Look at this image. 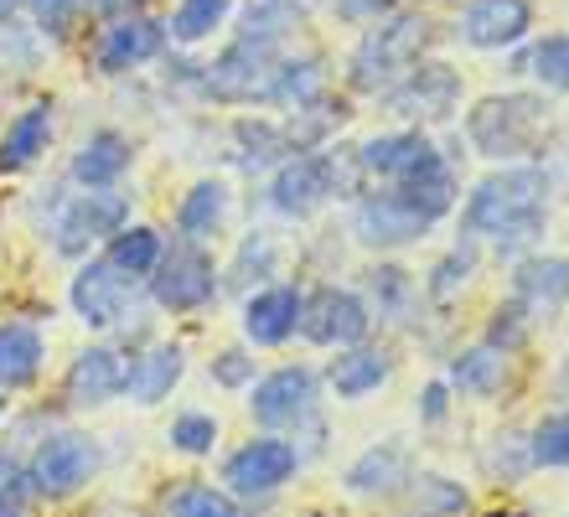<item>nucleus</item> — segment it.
I'll use <instances>...</instances> for the list:
<instances>
[{"mask_svg":"<svg viewBox=\"0 0 569 517\" xmlns=\"http://www.w3.org/2000/svg\"><path fill=\"white\" fill-rule=\"evenodd\" d=\"M16 11H21V0H0V27H11Z\"/></svg>","mask_w":569,"mask_h":517,"instance_id":"obj_51","label":"nucleus"},{"mask_svg":"<svg viewBox=\"0 0 569 517\" xmlns=\"http://www.w3.org/2000/svg\"><path fill=\"white\" fill-rule=\"evenodd\" d=\"M399 497H405L409 517H466L471 513V491L446 471H415Z\"/></svg>","mask_w":569,"mask_h":517,"instance_id":"obj_34","label":"nucleus"},{"mask_svg":"<svg viewBox=\"0 0 569 517\" xmlns=\"http://www.w3.org/2000/svg\"><path fill=\"white\" fill-rule=\"evenodd\" d=\"M477 460H481V476H487L492 487H518V481L533 471V450H528L523 429H497V435H487Z\"/></svg>","mask_w":569,"mask_h":517,"instance_id":"obj_36","label":"nucleus"},{"mask_svg":"<svg viewBox=\"0 0 569 517\" xmlns=\"http://www.w3.org/2000/svg\"><path fill=\"white\" fill-rule=\"evenodd\" d=\"M99 249H104V259L120 269V275L146 285V275L156 269V259H161V249H166V238H161V228H150V222H124L120 233H109Z\"/></svg>","mask_w":569,"mask_h":517,"instance_id":"obj_35","label":"nucleus"},{"mask_svg":"<svg viewBox=\"0 0 569 517\" xmlns=\"http://www.w3.org/2000/svg\"><path fill=\"white\" fill-rule=\"evenodd\" d=\"M274 68H280V47L270 42H249V37H233V42L218 52V58L197 73L202 93L212 103H228V109H243V103H270V83Z\"/></svg>","mask_w":569,"mask_h":517,"instance_id":"obj_10","label":"nucleus"},{"mask_svg":"<svg viewBox=\"0 0 569 517\" xmlns=\"http://www.w3.org/2000/svg\"><path fill=\"white\" fill-rule=\"evenodd\" d=\"M0 517H27V513L21 507H0Z\"/></svg>","mask_w":569,"mask_h":517,"instance_id":"obj_52","label":"nucleus"},{"mask_svg":"<svg viewBox=\"0 0 569 517\" xmlns=\"http://www.w3.org/2000/svg\"><path fill=\"white\" fill-rule=\"evenodd\" d=\"M233 11H239V37H249V42L284 47L306 27V6L300 0H243Z\"/></svg>","mask_w":569,"mask_h":517,"instance_id":"obj_33","label":"nucleus"},{"mask_svg":"<svg viewBox=\"0 0 569 517\" xmlns=\"http://www.w3.org/2000/svg\"><path fill=\"white\" fill-rule=\"evenodd\" d=\"M0 414H6V399H0Z\"/></svg>","mask_w":569,"mask_h":517,"instance_id":"obj_54","label":"nucleus"},{"mask_svg":"<svg viewBox=\"0 0 569 517\" xmlns=\"http://www.w3.org/2000/svg\"><path fill=\"white\" fill-rule=\"evenodd\" d=\"M166 517H249V503H239L223 481L218 487L212 481H187V487L171 491Z\"/></svg>","mask_w":569,"mask_h":517,"instance_id":"obj_38","label":"nucleus"},{"mask_svg":"<svg viewBox=\"0 0 569 517\" xmlns=\"http://www.w3.org/2000/svg\"><path fill=\"white\" fill-rule=\"evenodd\" d=\"M512 300H523L533 316L569 306V253H523L512 265Z\"/></svg>","mask_w":569,"mask_h":517,"instance_id":"obj_27","label":"nucleus"},{"mask_svg":"<svg viewBox=\"0 0 569 517\" xmlns=\"http://www.w3.org/2000/svg\"><path fill=\"white\" fill-rule=\"evenodd\" d=\"M243 404H249V419L259 429L300 435L316 419V404H321V372L306 368V362H284L274 372H259Z\"/></svg>","mask_w":569,"mask_h":517,"instance_id":"obj_11","label":"nucleus"},{"mask_svg":"<svg viewBox=\"0 0 569 517\" xmlns=\"http://www.w3.org/2000/svg\"><path fill=\"white\" fill-rule=\"evenodd\" d=\"M21 6L31 11V21H37L42 37H68L78 11H83V0H21Z\"/></svg>","mask_w":569,"mask_h":517,"instance_id":"obj_45","label":"nucleus"},{"mask_svg":"<svg viewBox=\"0 0 569 517\" xmlns=\"http://www.w3.org/2000/svg\"><path fill=\"white\" fill-rule=\"evenodd\" d=\"M233 146H239V166L243 171H274L284 156H296L284 119H264V115H239L233 119Z\"/></svg>","mask_w":569,"mask_h":517,"instance_id":"obj_30","label":"nucleus"},{"mask_svg":"<svg viewBox=\"0 0 569 517\" xmlns=\"http://www.w3.org/2000/svg\"><path fill=\"white\" fill-rule=\"evenodd\" d=\"M212 384L228 388V394H249V384L259 378V357L254 347H223V352L212 357Z\"/></svg>","mask_w":569,"mask_h":517,"instance_id":"obj_44","label":"nucleus"},{"mask_svg":"<svg viewBox=\"0 0 569 517\" xmlns=\"http://www.w3.org/2000/svg\"><path fill=\"white\" fill-rule=\"evenodd\" d=\"M446 414H450V384L435 378V384L420 394V425H440Z\"/></svg>","mask_w":569,"mask_h":517,"instance_id":"obj_47","label":"nucleus"},{"mask_svg":"<svg viewBox=\"0 0 569 517\" xmlns=\"http://www.w3.org/2000/svg\"><path fill=\"white\" fill-rule=\"evenodd\" d=\"M136 290L140 285L120 275L104 253H89V259H78L73 280H68V306L89 331H114L136 306Z\"/></svg>","mask_w":569,"mask_h":517,"instance_id":"obj_15","label":"nucleus"},{"mask_svg":"<svg viewBox=\"0 0 569 517\" xmlns=\"http://www.w3.org/2000/svg\"><path fill=\"white\" fill-rule=\"evenodd\" d=\"M358 161H362V171H368V181H378V187H409V181H425V177H435V171L456 166V156L435 146L430 130L405 125V130H383V135H373V140H362Z\"/></svg>","mask_w":569,"mask_h":517,"instance_id":"obj_12","label":"nucleus"},{"mask_svg":"<svg viewBox=\"0 0 569 517\" xmlns=\"http://www.w3.org/2000/svg\"><path fill=\"white\" fill-rule=\"evenodd\" d=\"M27 497H31L27 460H16L11 450H0V507H27Z\"/></svg>","mask_w":569,"mask_h":517,"instance_id":"obj_46","label":"nucleus"},{"mask_svg":"<svg viewBox=\"0 0 569 517\" xmlns=\"http://www.w3.org/2000/svg\"><path fill=\"white\" fill-rule=\"evenodd\" d=\"M533 326H539V316L523 306V300H502V306L492 310V321H487V337L481 341H492V347H502V352H528V341H533Z\"/></svg>","mask_w":569,"mask_h":517,"instance_id":"obj_42","label":"nucleus"},{"mask_svg":"<svg viewBox=\"0 0 569 517\" xmlns=\"http://www.w3.org/2000/svg\"><path fill=\"white\" fill-rule=\"evenodd\" d=\"M362 285H368V306H373V321H405L420 306V280L415 269L389 265L378 259L373 269H362Z\"/></svg>","mask_w":569,"mask_h":517,"instance_id":"obj_31","label":"nucleus"},{"mask_svg":"<svg viewBox=\"0 0 569 517\" xmlns=\"http://www.w3.org/2000/svg\"><path fill=\"white\" fill-rule=\"evenodd\" d=\"M124 222H130V197L120 187H78L58 202L52 212V249L62 259H89L109 233H120Z\"/></svg>","mask_w":569,"mask_h":517,"instance_id":"obj_6","label":"nucleus"},{"mask_svg":"<svg viewBox=\"0 0 569 517\" xmlns=\"http://www.w3.org/2000/svg\"><path fill=\"white\" fill-rule=\"evenodd\" d=\"M228 218H233V187L223 177L192 181L177 202V233L192 243H218L228 233Z\"/></svg>","mask_w":569,"mask_h":517,"instance_id":"obj_25","label":"nucleus"},{"mask_svg":"<svg viewBox=\"0 0 569 517\" xmlns=\"http://www.w3.org/2000/svg\"><path fill=\"white\" fill-rule=\"evenodd\" d=\"M559 517H569V507H565V513H559Z\"/></svg>","mask_w":569,"mask_h":517,"instance_id":"obj_55","label":"nucleus"},{"mask_svg":"<svg viewBox=\"0 0 569 517\" xmlns=\"http://www.w3.org/2000/svg\"><path fill=\"white\" fill-rule=\"evenodd\" d=\"M497 517H523V513H497Z\"/></svg>","mask_w":569,"mask_h":517,"instance_id":"obj_53","label":"nucleus"},{"mask_svg":"<svg viewBox=\"0 0 569 517\" xmlns=\"http://www.w3.org/2000/svg\"><path fill=\"white\" fill-rule=\"evenodd\" d=\"M373 187L368 171L358 161V146H321V150H296L284 156L280 166L264 181V202H270L274 218L284 222H306L316 218L327 202H352Z\"/></svg>","mask_w":569,"mask_h":517,"instance_id":"obj_2","label":"nucleus"},{"mask_svg":"<svg viewBox=\"0 0 569 517\" xmlns=\"http://www.w3.org/2000/svg\"><path fill=\"white\" fill-rule=\"evenodd\" d=\"M555 212V177L543 161L497 166L466 192L461 202V243H492L497 253H512L533 243L549 228Z\"/></svg>","mask_w":569,"mask_h":517,"instance_id":"obj_1","label":"nucleus"},{"mask_svg":"<svg viewBox=\"0 0 569 517\" xmlns=\"http://www.w3.org/2000/svg\"><path fill=\"white\" fill-rule=\"evenodd\" d=\"M321 93H331V68L321 52H300V58H290V52H280V68H274V83H270V109H306V103H316Z\"/></svg>","mask_w":569,"mask_h":517,"instance_id":"obj_29","label":"nucleus"},{"mask_svg":"<svg viewBox=\"0 0 569 517\" xmlns=\"http://www.w3.org/2000/svg\"><path fill=\"white\" fill-rule=\"evenodd\" d=\"M124 378H130V352H120L114 341H89L62 372V399L73 409H104L124 399Z\"/></svg>","mask_w":569,"mask_h":517,"instance_id":"obj_17","label":"nucleus"},{"mask_svg":"<svg viewBox=\"0 0 569 517\" xmlns=\"http://www.w3.org/2000/svg\"><path fill=\"white\" fill-rule=\"evenodd\" d=\"M471 275H477V243H456L446 259H435L430 280H425V296H430V300H450L456 290H466V285H471Z\"/></svg>","mask_w":569,"mask_h":517,"instance_id":"obj_43","label":"nucleus"},{"mask_svg":"<svg viewBox=\"0 0 569 517\" xmlns=\"http://www.w3.org/2000/svg\"><path fill=\"white\" fill-rule=\"evenodd\" d=\"M136 166V146L120 130H93L68 161V181L73 187H120Z\"/></svg>","mask_w":569,"mask_h":517,"instance_id":"obj_26","label":"nucleus"},{"mask_svg":"<svg viewBox=\"0 0 569 517\" xmlns=\"http://www.w3.org/2000/svg\"><path fill=\"white\" fill-rule=\"evenodd\" d=\"M284 269V249L274 243V233H264V228H249V233L239 238V253H233V265H228V290L233 296H249V290H259V285H270L274 275Z\"/></svg>","mask_w":569,"mask_h":517,"instance_id":"obj_32","label":"nucleus"},{"mask_svg":"<svg viewBox=\"0 0 569 517\" xmlns=\"http://www.w3.org/2000/svg\"><path fill=\"white\" fill-rule=\"evenodd\" d=\"M146 290L156 300V310H166V316H197V310H208L223 296V269L208 253V243L171 233L156 269L146 275Z\"/></svg>","mask_w":569,"mask_h":517,"instance_id":"obj_5","label":"nucleus"},{"mask_svg":"<svg viewBox=\"0 0 569 517\" xmlns=\"http://www.w3.org/2000/svg\"><path fill=\"white\" fill-rule=\"evenodd\" d=\"M300 285H284V280H270L259 285V290H249L239 306V326H243V341L249 347H264V352H274V347H284V341H296L300 331Z\"/></svg>","mask_w":569,"mask_h":517,"instance_id":"obj_18","label":"nucleus"},{"mask_svg":"<svg viewBox=\"0 0 569 517\" xmlns=\"http://www.w3.org/2000/svg\"><path fill=\"white\" fill-rule=\"evenodd\" d=\"M435 233V218L415 207L399 187H368L352 197V243L368 253H399L409 243H425Z\"/></svg>","mask_w":569,"mask_h":517,"instance_id":"obj_9","label":"nucleus"},{"mask_svg":"<svg viewBox=\"0 0 569 517\" xmlns=\"http://www.w3.org/2000/svg\"><path fill=\"white\" fill-rule=\"evenodd\" d=\"M47 368V341L31 321H0V394H27Z\"/></svg>","mask_w":569,"mask_h":517,"instance_id":"obj_28","label":"nucleus"},{"mask_svg":"<svg viewBox=\"0 0 569 517\" xmlns=\"http://www.w3.org/2000/svg\"><path fill=\"white\" fill-rule=\"evenodd\" d=\"M528 450H533V471H569V409L543 414L528 429Z\"/></svg>","mask_w":569,"mask_h":517,"instance_id":"obj_41","label":"nucleus"},{"mask_svg":"<svg viewBox=\"0 0 569 517\" xmlns=\"http://www.w3.org/2000/svg\"><path fill=\"white\" fill-rule=\"evenodd\" d=\"M52 135H58V109L52 99H31L27 109H16L0 130V177H21L52 150Z\"/></svg>","mask_w":569,"mask_h":517,"instance_id":"obj_21","label":"nucleus"},{"mask_svg":"<svg viewBox=\"0 0 569 517\" xmlns=\"http://www.w3.org/2000/svg\"><path fill=\"white\" fill-rule=\"evenodd\" d=\"M543 166H549L555 187H559V181L569 187V135H565V140H549V150H543Z\"/></svg>","mask_w":569,"mask_h":517,"instance_id":"obj_50","label":"nucleus"},{"mask_svg":"<svg viewBox=\"0 0 569 517\" xmlns=\"http://www.w3.org/2000/svg\"><path fill=\"white\" fill-rule=\"evenodd\" d=\"M300 466H306L300 445L290 440V435L264 429V435H254V440H243L239 450H228L218 481H223L239 503H264V497H274V491H284L290 481H296Z\"/></svg>","mask_w":569,"mask_h":517,"instance_id":"obj_8","label":"nucleus"},{"mask_svg":"<svg viewBox=\"0 0 569 517\" xmlns=\"http://www.w3.org/2000/svg\"><path fill=\"white\" fill-rule=\"evenodd\" d=\"M239 0H177V11L166 21V37L177 47H202L218 27H228Z\"/></svg>","mask_w":569,"mask_h":517,"instance_id":"obj_37","label":"nucleus"},{"mask_svg":"<svg viewBox=\"0 0 569 517\" xmlns=\"http://www.w3.org/2000/svg\"><path fill=\"white\" fill-rule=\"evenodd\" d=\"M27 471H31V491L37 497L62 503V497H78L93 476L104 471V445L93 440L89 429H52V435L37 440Z\"/></svg>","mask_w":569,"mask_h":517,"instance_id":"obj_7","label":"nucleus"},{"mask_svg":"<svg viewBox=\"0 0 569 517\" xmlns=\"http://www.w3.org/2000/svg\"><path fill=\"white\" fill-rule=\"evenodd\" d=\"M456 31L477 52H512L533 31V6L528 0H466Z\"/></svg>","mask_w":569,"mask_h":517,"instance_id":"obj_19","label":"nucleus"},{"mask_svg":"<svg viewBox=\"0 0 569 517\" xmlns=\"http://www.w3.org/2000/svg\"><path fill=\"white\" fill-rule=\"evenodd\" d=\"M347 21H378V16L399 11V0H337Z\"/></svg>","mask_w":569,"mask_h":517,"instance_id":"obj_48","label":"nucleus"},{"mask_svg":"<svg viewBox=\"0 0 569 517\" xmlns=\"http://www.w3.org/2000/svg\"><path fill=\"white\" fill-rule=\"evenodd\" d=\"M187 378V347L181 341H150L146 352H136L130 378H124V399L140 409H156L181 388Z\"/></svg>","mask_w":569,"mask_h":517,"instance_id":"obj_23","label":"nucleus"},{"mask_svg":"<svg viewBox=\"0 0 569 517\" xmlns=\"http://www.w3.org/2000/svg\"><path fill=\"white\" fill-rule=\"evenodd\" d=\"M373 331V306L362 290H347V285H316L300 296V331L311 347H352V341H368Z\"/></svg>","mask_w":569,"mask_h":517,"instance_id":"obj_13","label":"nucleus"},{"mask_svg":"<svg viewBox=\"0 0 569 517\" xmlns=\"http://www.w3.org/2000/svg\"><path fill=\"white\" fill-rule=\"evenodd\" d=\"M218 435H223V425H218V414H208V409H187L166 425V445H171L177 456H192V460L212 456V450H218Z\"/></svg>","mask_w":569,"mask_h":517,"instance_id":"obj_40","label":"nucleus"},{"mask_svg":"<svg viewBox=\"0 0 569 517\" xmlns=\"http://www.w3.org/2000/svg\"><path fill=\"white\" fill-rule=\"evenodd\" d=\"M435 47V21L420 11H389L378 16V27H368L347 58V89L383 99L399 78L415 68L420 58H430Z\"/></svg>","mask_w":569,"mask_h":517,"instance_id":"obj_4","label":"nucleus"},{"mask_svg":"<svg viewBox=\"0 0 569 517\" xmlns=\"http://www.w3.org/2000/svg\"><path fill=\"white\" fill-rule=\"evenodd\" d=\"M166 47H171L166 21H156V16H146V11H130V16H120V21H104L99 42H93V68L104 78L136 73V68L161 58Z\"/></svg>","mask_w":569,"mask_h":517,"instance_id":"obj_16","label":"nucleus"},{"mask_svg":"<svg viewBox=\"0 0 569 517\" xmlns=\"http://www.w3.org/2000/svg\"><path fill=\"white\" fill-rule=\"evenodd\" d=\"M446 384H450V394H466V399H481V404L502 399L512 388V352H502L492 341H477V347L450 357Z\"/></svg>","mask_w":569,"mask_h":517,"instance_id":"obj_24","label":"nucleus"},{"mask_svg":"<svg viewBox=\"0 0 569 517\" xmlns=\"http://www.w3.org/2000/svg\"><path fill=\"white\" fill-rule=\"evenodd\" d=\"M389 378H393V352H389V347H373V341L337 347V357H331L327 372H321V384H327L342 404L373 399V394L389 384Z\"/></svg>","mask_w":569,"mask_h":517,"instance_id":"obj_22","label":"nucleus"},{"mask_svg":"<svg viewBox=\"0 0 569 517\" xmlns=\"http://www.w3.org/2000/svg\"><path fill=\"white\" fill-rule=\"evenodd\" d=\"M549 140H555V109L543 93H487L466 109V146L492 166L543 161Z\"/></svg>","mask_w":569,"mask_h":517,"instance_id":"obj_3","label":"nucleus"},{"mask_svg":"<svg viewBox=\"0 0 569 517\" xmlns=\"http://www.w3.org/2000/svg\"><path fill=\"white\" fill-rule=\"evenodd\" d=\"M83 11H89L93 21H120V16L140 11V0H83Z\"/></svg>","mask_w":569,"mask_h":517,"instance_id":"obj_49","label":"nucleus"},{"mask_svg":"<svg viewBox=\"0 0 569 517\" xmlns=\"http://www.w3.org/2000/svg\"><path fill=\"white\" fill-rule=\"evenodd\" d=\"M461 93H466V83H461V73H456L450 62L420 58L389 93H383V103H389L405 125L430 130V125H446V119L461 109Z\"/></svg>","mask_w":569,"mask_h":517,"instance_id":"obj_14","label":"nucleus"},{"mask_svg":"<svg viewBox=\"0 0 569 517\" xmlns=\"http://www.w3.org/2000/svg\"><path fill=\"white\" fill-rule=\"evenodd\" d=\"M523 73L539 78L543 93H569V31H549L523 52Z\"/></svg>","mask_w":569,"mask_h":517,"instance_id":"obj_39","label":"nucleus"},{"mask_svg":"<svg viewBox=\"0 0 569 517\" xmlns=\"http://www.w3.org/2000/svg\"><path fill=\"white\" fill-rule=\"evenodd\" d=\"M409 476H415V456H409L405 440H378L368 445V450H358L352 456V466L342 471V487L352 491V497H378V503H389V497H399V491L409 487Z\"/></svg>","mask_w":569,"mask_h":517,"instance_id":"obj_20","label":"nucleus"}]
</instances>
